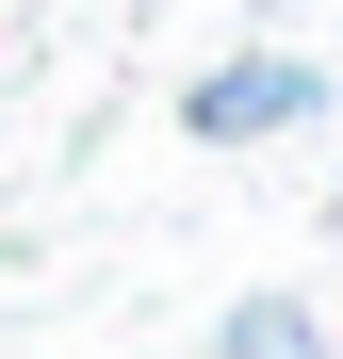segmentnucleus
Listing matches in <instances>:
<instances>
[{
  "label": "nucleus",
  "mask_w": 343,
  "mask_h": 359,
  "mask_svg": "<svg viewBox=\"0 0 343 359\" xmlns=\"http://www.w3.org/2000/svg\"><path fill=\"white\" fill-rule=\"evenodd\" d=\"M213 359H327V311H311V294H229Z\"/></svg>",
  "instance_id": "nucleus-2"
},
{
  "label": "nucleus",
  "mask_w": 343,
  "mask_h": 359,
  "mask_svg": "<svg viewBox=\"0 0 343 359\" xmlns=\"http://www.w3.org/2000/svg\"><path fill=\"white\" fill-rule=\"evenodd\" d=\"M295 114H327V82L295 66V49H229V66L180 82V131L196 147H262V131H295Z\"/></svg>",
  "instance_id": "nucleus-1"
}]
</instances>
